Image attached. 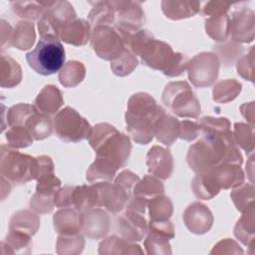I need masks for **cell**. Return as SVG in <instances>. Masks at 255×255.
I'll use <instances>...</instances> for the list:
<instances>
[{
	"label": "cell",
	"instance_id": "6da1fadb",
	"mask_svg": "<svg viewBox=\"0 0 255 255\" xmlns=\"http://www.w3.org/2000/svg\"><path fill=\"white\" fill-rule=\"evenodd\" d=\"M201 137L188 148L186 160L196 173L219 163L241 166L243 156L231 131L230 121L226 118L203 117L199 120Z\"/></svg>",
	"mask_w": 255,
	"mask_h": 255
},
{
	"label": "cell",
	"instance_id": "7a4b0ae2",
	"mask_svg": "<svg viewBox=\"0 0 255 255\" xmlns=\"http://www.w3.org/2000/svg\"><path fill=\"white\" fill-rule=\"evenodd\" d=\"M165 113L155 99L146 93L133 94L125 115L127 130L139 144L149 143L154 136V125Z\"/></svg>",
	"mask_w": 255,
	"mask_h": 255
},
{
	"label": "cell",
	"instance_id": "3957f363",
	"mask_svg": "<svg viewBox=\"0 0 255 255\" xmlns=\"http://www.w3.org/2000/svg\"><path fill=\"white\" fill-rule=\"evenodd\" d=\"M245 180V175L239 165L219 163L211 168L196 173L191 182L195 197L209 200L215 197L221 189L235 188Z\"/></svg>",
	"mask_w": 255,
	"mask_h": 255
},
{
	"label": "cell",
	"instance_id": "277c9868",
	"mask_svg": "<svg viewBox=\"0 0 255 255\" xmlns=\"http://www.w3.org/2000/svg\"><path fill=\"white\" fill-rule=\"evenodd\" d=\"M87 139L97 156L112 160L119 168L127 165L131 151L130 139L111 124H97Z\"/></svg>",
	"mask_w": 255,
	"mask_h": 255
},
{
	"label": "cell",
	"instance_id": "5b68a950",
	"mask_svg": "<svg viewBox=\"0 0 255 255\" xmlns=\"http://www.w3.org/2000/svg\"><path fill=\"white\" fill-rule=\"evenodd\" d=\"M136 56L143 65L162 72L168 77L180 76L187 67V58L174 52L170 45L151 36L138 50Z\"/></svg>",
	"mask_w": 255,
	"mask_h": 255
},
{
	"label": "cell",
	"instance_id": "8992f818",
	"mask_svg": "<svg viewBox=\"0 0 255 255\" xmlns=\"http://www.w3.org/2000/svg\"><path fill=\"white\" fill-rule=\"evenodd\" d=\"M66 59L64 46L55 37H41L34 50L26 54L29 66L39 75L49 76L59 72Z\"/></svg>",
	"mask_w": 255,
	"mask_h": 255
},
{
	"label": "cell",
	"instance_id": "52a82bcc",
	"mask_svg": "<svg viewBox=\"0 0 255 255\" xmlns=\"http://www.w3.org/2000/svg\"><path fill=\"white\" fill-rule=\"evenodd\" d=\"M1 176L13 184H25L36 179L39 172L37 157L21 153L10 145H1Z\"/></svg>",
	"mask_w": 255,
	"mask_h": 255
},
{
	"label": "cell",
	"instance_id": "ba28073f",
	"mask_svg": "<svg viewBox=\"0 0 255 255\" xmlns=\"http://www.w3.org/2000/svg\"><path fill=\"white\" fill-rule=\"evenodd\" d=\"M161 99L162 103L177 117L196 119L201 113L200 103L185 81L168 83Z\"/></svg>",
	"mask_w": 255,
	"mask_h": 255
},
{
	"label": "cell",
	"instance_id": "9c48e42d",
	"mask_svg": "<svg viewBox=\"0 0 255 255\" xmlns=\"http://www.w3.org/2000/svg\"><path fill=\"white\" fill-rule=\"evenodd\" d=\"M53 128L56 135L65 142H79L88 138L92 127L75 109L65 107L53 119Z\"/></svg>",
	"mask_w": 255,
	"mask_h": 255
},
{
	"label": "cell",
	"instance_id": "30bf717a",
	"mask_svg": "<svg viewBox=\"0 0 255 255\" xmlns=\"http://www.w3.org/2000/svg\"><path fill=\"white\" fill-rule=\"evenodd\" d=\"M44 3L47 9L38 20L39 34L41 37L50 36L59 39L63 27L77 18L76 12L68 1H48Z\"/></svg>",
	"mask_w": 255,
	"mask_h": 255
},
{
	"label": "cell",
	"instance_id": "8fae6325",
	"mask_svg": "<svg viewBox=\"0 0 255 255\" xmlns=\"http://www.w3.org/2000/svg\"><path fill=\"white\" fill-rule=\"evenodd\" d=\"M90 40L97 56L106 61L112 62L128 50L122 35L114 26L100 25L92 28Z\"/></svg>",
	"mask_w": 255,
	"mask_h": 255
},
{
	"label": "cell",
	"instance_id": "7c38bea8",
	"mask_svg": "<svg viewBox=\"0 0 255 255\" xmlns=\"http://www.w3.org/2000/svg\"><path fill=\"white\" fill-rule=\"evenodd\" d=\"M220 62L216 54L202 52L187 62L188 78L197 88L211 86L218 77Z\"/></svg>",
	"mask_w": 255,
	"mask_h": 255
},
{
	"label": "cell",
	"instance_id": "4fadbf2b",
	"mask_svg": "<svg viewBox=\"0 0 255 255\" xmlns=\"http://www.w3.org/2000/svg\"><path fill=\"white\" fill-rule=\"evenodd\" d=\"M115 14V28L134 32L141 28L145 22L144 12L138 2L135 1H110Z\"/></svg>",
	"mask_w": 255,
	"mask_h": 255
},
{
	"label": "cell",
	"instance_id": "5bb4252c",
	"mask_svg": "<svg viewBox=\"0 0 255 255\" xmlns=\"http://www.w3.org/2000/svg\"><path fill=\"white\" fill-rule=\"evenodd\" d=\"M99 193V207H105L113 214H118L126 208L130 195L117 182L99 181L92 183Z\"/></svg>",
	"mask_w": 255,
	"mask_h": 255
},
{
	"label": "cell",
	"instance_id": "9a60e30c",
	"mask_svg": "<svg viewBox=\"0 0 255 255\" xmlns=\"http://www.w3.org/2000/svg\"><path fill=\"white\" fill-rule=\"evenodd\" d=\"M117 229L121 237L130 242L141 241L147 231V222L142 213L127 209L117 218Z\"/></svg>",
	"mask_w": 255,
	"mask_h": 255
},
{
	"label": "cell",
	"instance_id": "2e32d148",
	"mask_svg": "<svg viewBox=\"0 0 255 255\" xmlns=\"http://www.w3.org/2000/svg\"><path fill=\"white\" fill-rule=\"evenodd\" d=\"M254 11L242 7L232 13L230 17V30L232 41L240 43H251L254 40Z\"/></svg>",
	"mask_w": 255,
	"mask_h": 255
},
{
	"label": "cell",
	"instance_id": "e0dca14e",
	"mask_svg": "<svg viewBox=\"0 0 255 255\" xmlns=\"http://www.w3.org/2000/svg\"><path fill=\"white\" fill-rule=\"evenodd\" d=\"M213 220L214 218L210 209L200 202L189 204L183 213L185 226L194 234H204L208 232L212 227Z\"/></svg>",
	"mask_w": 255,
	"mask_h": 255
},
{
	"label": "cell",
	"instance_id": "ac0fdd59",
	"mask_svg": "<svg viewBox=\"0 0 255 255\" xmlns=\"http://www.w3.org/2000/svg\"><path fill=\"white\" fill-rule=\"evenodd\" d=\"M111 219L106 210L95 207L83 211L82 231L90 239H102L110 231Z\"/></svg>",
	"mask_w": 255,
	"mask_h": 255
},
{
	"label": "cell",
	"instance_id": "d6986e66",
	"mask_svg": "<svg viewBox=\"0 0 255 255\" xmlns=\"http://www.w3.org/2000/svg\"><path fill=\"white\" fill-rule=\"evenodd\" d=\"M146 165L151 175L159 179H167L173 171V156L169 149L153 145L147 151Z\"/></svg>",
	"mask_w": 255,
	"mask_h": 255
},
{
	"label": "cell",
	"instance_id": "ffe728a7",
	"mask_svg": "<svg viewBox=\"0 0 255 255\" xmlns=\"http://www.w3.org/2000/svg\"><path fill=\"white\" fill-rule=\"evenodd\" d=\"M54 228L60 235H73L82 231L83 212L73 207L59 209L53 216Z\"/></svg>",
	"mask_w": 255,
	"mask_h": 255
},
{
	"label": "cell",
	"instance_id": "44dd1931",
	"mask_svg": "<svg viewBox=\"0 0 255 255\" xmlns=\"http://www.w3.org/2000/svg\"><path fill=\"white\" fill-rule=\"evenodd\" d=\"M91 28L92 26L89 21L76 18L63 27L59 39L70 45L84 46L90 40Z\"/></svg>",
	"mask_w": 255,
	"mask_h": 255
},
{
	"label": "cell",
	"instance_id": "7402d4cb",
	"mask_svg": "<svg viewBox=\"0 0 255 255\" xmlns=\"http://www.w3.org/2000/svg\"><path fill=\"white\" fill-rule=\"evenodd\" d=\"M64 103L62 92L54 85L45 86L35 100L37 110L45 115L56 114Z\"/></svg>",
	"mask_w": 255,
	"mask_h": 255
},
{
	"label": "cell",
	"instance_id": "603a6c76",
	"mask_svg": "<svg viewBox=\"0 0 255 255\" xmlns=\"http://www.w3.org/2000/svg\"><path fill=\"white\" fill-rule=\"evenodd\" d=\"M32 236L19 230L9 229L1 242L3 254H30L32 251Z\"/></svg>",
	"mask_w": 255,
	"mask_h": 255
},
{
	"label": "cell",
	"instance_id": "cb8c5ba5",
	"mask_svg": "<svg viewBox=\"0 0 255 255\" xmlns=\"http://www.w3.org/2000/svg\"><path fill=\"white\" fill-rule=\"evenodd\" d=\"M198 1H161V10L165 17L171 20H180L194 16L200 11Z\"/></svg>",
	"mask_w": 255,
	"mask_h": 255
},
{
	"label": "cell",
	"instance_id": "d4e9b609",
	"mask_svg": "<svg viewBox=\"0 0 255 255\" xmlns=\"http://www.w3.org/2000/svg\"><path fill=\"white\" fill-rule=\"evenodd\" d=\"M179 133V121L164 113L154 125V135L164 145H171Z\"/></svg>",
	"mask_w": 255,
	"mask_h": 255
},
{
	"label": "cell",
	"instance_id": "484cf974",
	"mask_svg": "<svg viewBox=\"0 0 255 255\" xmlns=\"http://www.w3.org/2000/svg\"><path fill=\"white\" fill-rule=\"evenodd\" d=\"M142 254L143 250L134 242L118 235H111L99 245V254Z\"/></svg>",
	"mask_w": 255,
	"mask_h": 255
},
{
	"label": "cell",
	"instance_id": "4316f807",
	"mask_svg": "<svg viewBox=\"0 0 255 255\" xmlns=\"http://www.w3.org/2000/svg\"><path fill=\"white\" fill-rule=\"evenodd\" d=\"M119 167L112 160L97 156L95 161L87 170V180L90 183L99 181H112L118 171Z\"/></svg>",
	"mask_w": 255,
	"mask_h": 255
},
{
	"label": "cell",
	"instance_id": "83f0119b",
	"mask_svg": "<svg viewBox=\"0 0 255 255\" xmlns=\"http://www.w3.org/2000/svg\"><path fill=\"white\" fill-rule=\"evenodd\" d=\"M24 127L36 140L45 139L53 132V122L48 115H45L38 110L29 117Z\"/></svg>",
	"mask_w": 255,
	"mask_h": 255
},
{
	"label": "cell",
	"instance_id": "f1b7e54d",
	"mask_svg": "<svg viewBox=\"0 0 255 255\" xmlns=\"http://www.w3.org/2000/svg\"><path fill=\"white\" fill-rule=\"evenodd\" d=\"M22 80V69L10 56L1 54L0 86L2 88H14Z\"/></svg>",
	"mask_w": 255,
	"mask_h": 255
},
{
	"label": "cell",
	"instance_id": "f546056e",
	"mask_svg": "<svg viewBox=\"0 0 255 255\" xmlns=\"http://www.w3.org/2000/svg\"><path fill=\"white\" fill-rule=\"evenodd\" d=\"M255 234V219H254V204L249 207L243 215L238 219L234 227V235L244 245L253 246Z\"/></svg>",
	"mask_w": 255,
	"mask_h": 255
},
{
	"label": "cell",
	"instance_id": "4dcf8cb0",
	"mask_svg": "<svg viewBox=\"0 0 255 255\" xmlns=\"http://www.w3.org/2000/svg\"><path fill=\"white\" fill-rule=\"evenodd\" d=\"M72 207L82 212L91 208L99 207V193L96 187L93 184L75 185Z\"/></svg>",
	"mask_w": 255,
	"mask_h": 255
},
{
	"label": "cell",
	"instance_id": "1f68e13d",
	"mask_svg": "<svg viewBox=\"0 0 255 255\" xmlns=\"http://www.w3.org/2000/svg\"><path fill=\"white\" fill-rule=\"evenodd\" d=\"M90 4L93 5V9L88 18L92 28L100 25H115L116 14L110 1H91Z\"/></svg>",
	"mask_w": 255,
	"mask_h": 255
},
{
	"label": "cell",
	"instance_id": "d6a6232c",
	"mask_svg": "<svg viewBox=\"0 0 255 255\" xmlns=\"http://www.w3.org/2000/svg\"><path fill=\"white\" fill-rule=\"evenodd\" d=\"M40 227V217L30 210H20L10 219L9 229H15L31 236L36 234Z\"/></svg>",
	"mask_w": 255,
	"mask_h": 255
},
{
	"label": "cell",
	"instance_id": "836d02e7",
	"mask_svg": "<svg viewBox=\"0 0 255 255\" xmlns=\"http://www.w3.org/2000/svg\"><path fill=\"white\" fill-rule=\"evenodd\" d=\"M36 40V33L34 24L28 21H21L17 23L12 39L11 46L16 47L17 49L24 51L30 49Z\"/></svg>",
	"mask_w": 255,
	"mask_h": 255
},
{
	"label": "cell",
	"instance_id": "e575fe53",
	"mask_svg": "<svg viewBox=\"0 0 255 255\" xmlns=\"http://www.w3.org/2000/svg\"><path fill=\"white\" fill-rule=\"evenodd\" d=\"M86 76V68L82 62L73 60L66 63L59 72V81L65 88L78 86Z\"/></svg>",
	"mask_w": 255,
	"mask_h": 255
},
{
	"label": "cell",
	"instance_id": "d590c367",
	"mask_svg": "<svg viewBox=\"0 0 255 255\" xmlns=\"http://www.w3.org/2000/svg\"><path fill=\"white\" fill-rule=\"evenodd\" d=\"M230 16L228 14L205 19L206 34L216 42L223 43L229 37Z\"/></svg>",
	"mask_w": 255,
	"mask_h": 255
},
{
	"label": "cell",
	"instance_id": "8d00e7d4",
	"mask_svg": "<svg viewBox=\"0 0 255 255\" xmlns=\"http://www.w3.org/2000/svg\"><path fill=\"white\" fill-rule=\"evenodd\" d=\"M161 194H164L163 183L159 180V178L148 174L139 179L132 190V195L143 197L148 201L152 197Z\"/></svg>",
	"mask_w": 255,
	"mask_h": 255
},
{
	"label": "cell",
	"instance_id": "74e56055",
	"mask_svg": "<svg viewBox=\"0 0 255 255\" xmlns=\"http://www.w3.org/2000/svg\"><path fill=\"white\" fill-rule=\"evenodd\" d=\"M242 85L234 79H227L217 82L212 91L213 100L216 103L226 104L233 101L240 94Z\"/></svg>",
	"mask_w": 255,
	"mask_h": 255
},
{
	"label": "cell",
	"instance_id": "f35d334b",
	"mask_svg": "<svg viewBox=\"0 0 255 255\" xmlns=\"http://www.w3.org/2000/svg\"><path fill=\"white\" fill-rule=\"evenodd\" d=\"M150 220H168L173 212V204L169 197L164 194L156 195L149 199L147 203Z\"/></svg>",
	"mask_w": 255,
	"mask_h": 255
},
{
	"label": "cell",
	"instance_id": "ab89813d",
	"mask_svg": "<svg viewBox=\"0 0 255 255\" xmlns=\"http://www.w3.org/2000/svg\"><path fill=\"white\" fill-rule=\"evenodd\" d=\"M10 5L18 17L32 21L39 20L47 9L44 2L36 1H12Z\"/></svg>",
	"mask_w": 255,
	"mask_h": 255
},
{
	"label": "cell",
	"instance_id": "60d3db41",
	"mask_svg": "<svg viewBox=\"0 0 255 255\" xmlns=\"http://www.w3.org/2000/svg\"><path fill=\"white\" fill-rule=\"evenodd\" d=\"M170 238L158 231L147 229L144 239V247L147 254H171Z\"/></svg>",
	"mask_w": 255,
	"mask_h": 255
},
{
	"label": "cell",
	"instance_id": "b9f144b4",
	"mask_svg": "<svg viewBox=\"0 0 255 255\" xmlns=\"http://www.w3.org/2000/svg\"><path fill=\"white\" fill-rule=\"evenodd\" d=\"M230 197L237 210L243 213L254 204V185L243 182L231 191Z\"/></svg>",
	"mask_w": 255,
	"mask_h": 255
},
{
	"label": "cell",
	"instance_id": "7bdbcfd3",
	"mask_svg": "<svg viewBox=\"0 0 255 255\" xmlns=\"http://www.w3.org/2000/svg\"><path fill=\"white\" fill-rule=\"evenodd\" d=\"M85 240L82 234L77 233L73 235H60L57 240L58 254H79L83 251Z\"/></svg>",
	"mask_w": 255,
	"mask_h": 255
},
{
	"label": "cell",
	"instance_id": "ee69618b",
	"mask_svg": "<svg viewBox=\"0 0 255 255\" xmlns=\"http://www.w3.org/2000/svg\"><path fill=\"white\" fill-rule=\"evenodd\" d=\"M37 111L35 105L30 104H17L12 106L7 112V125L10 127L14 126H23L31 115Z\"/></svg>",
	"mask_w": 255,
	"mask_h": 255
},
{
	"label": "cell",
	"instance_id": "f6af8a7d",
	"mask_svg": "<svg viewBox=\"0 0 255 255\" xmlns=\"http://www.w3.org/2000/svg\"><path fill=\"white\" fill-rule=\"evenodd\" d=\"M232 134L236 145H239L246 151V153H253V127L244 123H236L234 125V130Z\"/></svg>",
	"mask_w": 255,
	"mask_h": 255
},
{
	"label": "cell",
	"instance_id": "bcb514c9",
	"mask_svg": "<svg viewBox=\"0 0 255 255\" xmlns=\"http://www.w3.org/2000/svg\"><path fill=\"white\" fill-rule=\"evenodd\" d=\"M5 137L8 145L17 149L30 146L33 143V137L29 130L23 126H14L6 131Z\"/></svg>",
	"mask_w": 255,
	"mask_h": 255
},
{
	"label": "cell",
	"instance_id": "7dc6e473",
	"mask_svg": "<svg viewBox=\"0 0 255 255\" xmlns=\"http://www.w3.org/2000/svg\"><path fill=\"white\" fill-rule=\"evenodd\" d=\"M138 65V60L136 56L129 50L119 57L118 59L111 62V69L113 73L120 77H125L129 75Z\"/></svg>",
	"mask_w": 255,
	"mask_h": 255
},
{
	"label": "cell",
	"instance_id": "c3c4849f",
	"mask_svg": "<svg viewBox=\"0 0 255 255\" xmlns=\"http://www.w3.org/2000/svg\"><path fill=\"white\" fill-rule=\"evenodd\" d=\"M55 193L48 191H36L30 200V207L35 212L45 214L55 207Z\"/></svg>",
	"mask_w": 255,
	"mask_h": 255
},
{
	"label": "cell",
	"instance_id": "681fc988",
	"mask_svg": "<svg viewBox=\"0 0 255 255\" xmlns=\"http://www.w3.org/2000/svg\"><path fill=\"white\" fill-rule=\"evenodd\" d=\"M213 49L216 50V52L219 55V58L223 62V64H226L227 66L232 65L234 60L236 59V57L238 55H240L243 51V47L234 41L225 43L221 46H219V45L214 46Z\"/></svg>",
	"mask_w": 255,
	"mask_h": 255
},
{
	"label": "cell",
	"instance_id": "f907efd6",
	"mask_svg": "<svg viewBox=\"0 0 255 255\" xmlns=\"http://www.w3.org/2000/svg\"><path fill=\"white\" fill-rule=\"evenodd\" d=\"M254 47H251L246 55H243L237 62V73L243 79L253 82V67H254Z\"/></svg>",
	"mask_w": 255,
	"mask_h": 255
},
{
	"label": "cell",
	"instance_id": "816d5d0a",
	"mask_svg": "<svg viewBox=\"0 0 255 255\" xmlns=\"http://www.w3.org/2000/svg\"><path fill=\"white\" fill-rule=\"evenodd\" d=\"M201 131V127L198 122H191L184 120L179 122V133L178 137L186 141L194 140Z\"/></svg>",
	"mask_w": 255,
	"mask_h": 255
},
{
	"label": "cell",
	"instance_id": "f5cc1de1",
	"mask_svg": "<svg viewBox=\"0 0 255 255\" xmlns=\"http://www.w3.org/2000/svg\"><path fill=\"white\" fill-rule=\"evenodd\" d=\"M231 7L230 3L222 1H208L201 8V14L206 18L217 17L220 15L227 14V11Z\"/></svg>",
	"mask_w": 255,
	"mask_h": 255
},
{
	"label": "cell",
	"instance_id": "db71d44e",
	"mask_svg": "<svg viewBox=\"0 0 255 255\" xmlns=\"http://www.w3.org/2000/svg\"><path fill=\"white\" fill-rule=\"evenodd\" d=\"M36 191H48L56 192L61 187V180L55 175V173H48L37 177Z\"/></svg>",
	"mask_w": 255,
	"mask_h": 255
},
{
	"label": "cell",
	"instance_id": "11a10c76",
	"mask_svg": "<svg viewBox=\"0 0 255 255\" xmlns=\"http://www.w3.org/2000/svg\"><path fill=\"white\" fill-rule=\"evenodd\" d=\"M75 185H66L60 187L55 193V206L58 208L72 207L73 193Z\"/></svg>",
	"mask_w": 255,
	"mask_h": 255
},
{
	"label": "cell",
	"instance_id": "9f6ffc18",
	"mask_svg": "<svg viewBox=\"0 0 255 255\" xmlns=\"http://www.w3.org/2000/svg\"><path fill=\"white\" fill-rule=\"evenodd\" d=\"M139 180V177L137 174L133 173L130 170H123L115 179V182H117L118 184H120L122 187H124L128 194L130 195V197L132 196V190L134 185L137 183V181Z\"/></svg>",
	"mask_w": 255,
	"mask_h": 255
},
{
	"label": "cell",
	"instance_id": "6f0895ef",
	"mask_svg": "<svg viewBox=\"0 0 255 255\" xmlns=\"http://www.w3.org/2000/svg\"><path fill=\"white\" fill-rule=\"evenodd\" d=\"M237 242L232 240V239H229V238H226V239H223L221 241H219L215 246L214 248L212 249V251L210 252L211 254H214V253H217V254H221L223 253V251L225 249H227L225 251V253H239V254H242L243 253V250L239 247V248H230L231 246L235 245Z\"/></svg>",
	"mask_w": 255,
	"mask_h": 255
},
{
	"label": "cell",
	"instance_id": "680465c9",
	"mask_svg": "<svg viewBox=\"0 0 255 255\" xmlns=\"http://www.w3.org/2000/svg\"><path fill=\"white\" fill-rule=\"evenodd\" d=\"M37 160H38V165H39V172H38L37 177H39L41 175L48 174V173H54V162L50 156L39 155V156H37Z\"/></svg>",
	"mask_w": 255,
	"mask_h": 255
}]
</instances>
